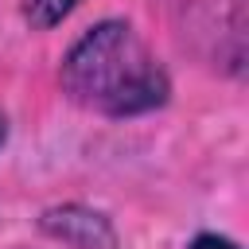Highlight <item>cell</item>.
<instances>
[{
	"label": "cell",
	"instance_id": "4",
	"mask_svg": "<svg viewBox=\"0 0 249 249\" xmlns=\"http://www.w3.org/2000/svg\"><path fill=\"white\" fill-rule=\"evenodd\" d=\"M191 249H237L230 237H218V233H198L195 241H191Z\"/></svg>",
	"mask_w": 249,
	"mask_h": 249
},
{
	"label": "cell",
	"instance_id": "1",
	"mask_svg": "<svg viewBox=\"0 0 249 249\" xmlns=\"http://www.w3.org/2000/svg\"><path fill=\"white\" fill-rule=\"evenodd\" d=\"M66 93L105 117L148 113L167 97V74L148 43L128 23H97L86 31L62 62Z\"/></svg>",
	"mask_w": 249,
	"mask_h": 249
},
{
	"label": "cell",
	"instance_id": "3",
	"mask_svg": "<svg viewBox=\"0 0 249 249\" xmlns=\"http://www.w3.org/2000/svg\"><path fill=\"white\" fill-rule=\"evenodd\" d=\"M74 4L78 0H23V16L31 27H54L74 12Z\"/></svg>",
	"mask_w": 249,
	"mask_h": 249
},
{
	"label": "cell",
	"instance_id": "5",
	"mask_svg": "<svg viewBox=\"0 0 249 249\" xmlns=\"http://www.w3.org/2000/svg\"><path fill=\"white\" fill-rule=\"evenodd\" d=\"M0 140H4V117H0Z\"/></svg>",
	"mask_w": 249,
	"mask_h": 249
},
{
	"label": "cell",
	"instance_id": "2",
	"mask_svg": "<svg viewBox=\"0 0 249 249\" xmlns=\"http://www.w3.org/2000/svg\"><path fill=\"white\" fill-rule=\"evenodd\" d=\"M47 230H54L62 241H70L74 249H109L113 233L97 214H82V210H62L47 218Z\"/></svg>",
	"mask_w": 249,
	"mask_h": 249
}]
</instances>
